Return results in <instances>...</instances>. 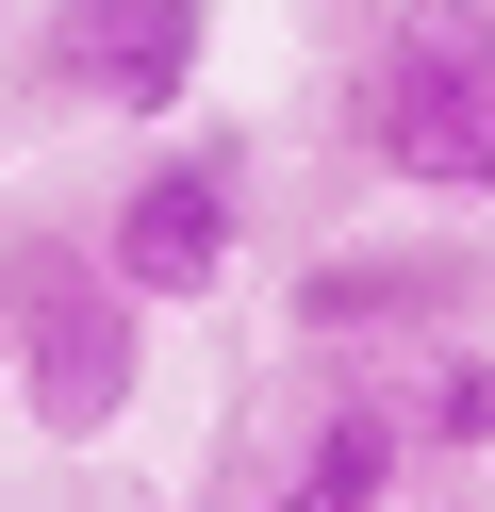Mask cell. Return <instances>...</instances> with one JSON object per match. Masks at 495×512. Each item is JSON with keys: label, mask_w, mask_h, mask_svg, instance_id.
Returning <instances> with one entry per match:
<instances>
[{"label": "cell", "mask_w": 495, "mask_h": 512, "mask_svg": "<svg viewBox=\"0 0 495 512\" xmlns=\"http://www.w3.org/2000/svg\"><path fill=\"white\" fill-rule=\"evenodd\" d=\"M396 430H413V463H495V347L479 331L396 347Z\"/></svg>", "instance_id": "8992f818"}, {"label": "cell", "mask_w": 495, "mask_h": 512, "mask_svg": "<svg viewBox=\"0 0 495 512\" xmlns=\"http://www.w3.org/2000/svg\"><path fill=\"white\" fill-rule=\"evenodd\" d=\"M198 67H215V0H33V83L116 133H182Z\"/></svg>", "instance_id": "277c9868"}, {"label": "cell", "mask_w": 495, "mask_h": 512, "mask_svg": "<svg viewBox=\"0 0 495 512\" xmlns=\"http://www.w3.org/2000/svg\"><path fill=\"white\" fill-rule=\"evenodd\" d=\"M248 215H264V166H248V133H165L149 166L99 199V265L132 281L149 314H182V298H231V265H248Z\"/></svg>", "instance_id": "3957f363"}, {"label": "cell", "mask_w": 495, "mask_h": 512, "mask_svg": "<svg viewBox=\"0 0 495 512\" xmlns=\"http://www.w3.org/2000/svg\"><path fill=\"white\" fill-rule=\"evenodd\" d=\"M347 133L380 182L495 215V0H380V50L347 83Z\"/></svg>", "instance_id": "7a4b0ae2"}, {"label": "cell", "mask_w": 495, "mask_h": 512, "mask_svg": "<svg viewBox=\"0 0 495 512\" xmlns=\"http://www.w3.org/2000/svg\"><path fill=\"white\" fill-rule=\"evenodd\" d=\"M215 512H396V496H363V479H330V463H264V479H215Z\"/></svg>", "instance_id": "52a82bcc"}, {"label": "cell", "mask_w": 495, "mask_h": 512, "mask_svg": "<svg viewBox=\"0 0 495 512\" xmlns=\"http://www.w3.org/2000/svg\"><path fill=\"white\" fill-rule=\"evenodd\" d=\"M0 380L50 446H116L149 397V298L83 232H0Z\"/></svg>", "instance_id": "6da1fadb"}, {"label": "cell", "mask_w": 495, "mask_h": 512, "mask_svg": "<svg viewBox=\"0 0 495 512\" xmlns=\"http://www.w3.org/2000/svg\"><path fill=\"white\" fill-rule=\"evenodd\" d=\"M297 347H363V364H396V347H446L479 331V248H314V265L281 281Z\"/></svg>", "instance_id": "5b68a950"}]
</instances>
